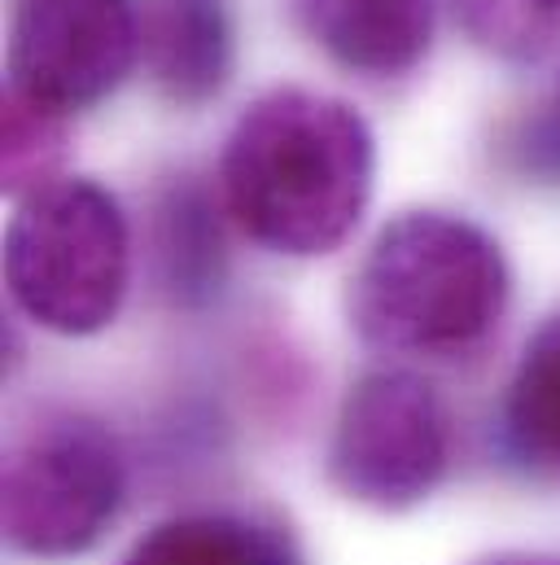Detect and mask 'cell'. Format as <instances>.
<instances>
[{"label":"cell","mask_w":560,"mask_h":565,"mask_svg":"<svg viewBox=\"0 0 560 565\" xmlns=\"http://www.w3.org/2000/svg\"><path fill=\"white\" fill-rule=\"evenodd\" d=\"M140 57L132 0H18L9 22V93L53 110L110 97Z\"/></svg>","instance_id":"8992f818"},{"label":"cell","mask_w":560,"mask_h":565,"mask_svg":"<svg viewBox=\"0 0 560 565\" xmlns=\"http://www.w3.org/2000/svg\"><path fill=\"white\" fill-rule=\"evenodd\" d=\"M508 302V259L482 224L446 211H403L351 273L346 320L381 355L455 364L499 333Z\"/></svg>","instance_id":"7a4b0ae2"},{"label":"cell","mask_w":560,"mask_h":565,"mask_svg":"<svg viewBox=\"0 0 560 565\" xmlns=\"http://www.w3.org/2000/svg\"><path fill=\"white\" fill-rule=\"evenodd\" d=\"M4 281L22 316L62 338L115 324L132 281V233L115 193L53 180L26 193L4 228Z\"/></svg>","instance_id":"3957f363"},{"label":"cell","mask_w":560,"mask_h":565,"mask_svg":"<svg viewBox=\"0 0 560 565\" xmlns=\"http://www.w3.org/2000/svg\"><path fill=\"white\" fill-rule=\"evenodd\" d=\"M66 115H53L18 93H4V149H0V167H4V193L9 198H26L57 175L62 158H66Z\"/></svg>","instance_id":"7c38bea8"},{"label":"cell","mask_w":560,"mask_h":565,"mask_svg":"<svg viewBox=\"0 0 560 565\" xmlns=\"http://www.w3.org/2000/svg\"><path fill=\"white\" fill-rule=\"evenodd\" d=\"M119 565H306L293 535L255 513L206 509L144 531Z\"/></svg>","instance_id":"9c48e42d"},{"label":"cell","mask_w":560,"mask_h":565,"mask_svg":"<svg viewBox=\"0 0 560 565\" xmlns=\"http://www.w3.org/2000/svg\"><path fill=\"white\" fill-rule=\"evenodd\" d=\"M557 141H560V115H557Z\"/></svg>","instance_id":"9a60e30c"},{"label":"cell","mask_w":560,"mask_h":565,"mask_svg":"<svg viewBox=\"0 0 560 565\" xmlns=\"http://www.w3.org/2000/svg\"><path fill=\"white\" fill-rule=\"evenodd\" d=\"M377 184L364 115L329 93L272 88L228 132L219 193L233 224L263 250L320 259L346 246Z\"/></svg>","instance_id":"6da1fadb"},{"label":"cell","mask_w":560,"mask_h":565,"mask_svg":"<svg viewBox=\"0 0 560 565\" xmlns=\"http://www.w3.org/2000/svg\"><path fill=\"white\" fill-rule=\"evenodd\" d=\"M469 26L499 53L539 57L560 35V0H469Z\"/></svg>","instance_id":"4fadbf2b"},{"label":"cell","mask_w":560,"mask_h":565,"mask_svg":"<svg viewBox=\"0 0 560 565\" xmlns=\"http://www.w3.org/2000/svg\"><path fill=\"white\" fill-rule=\"evenodd\" d=\"M140 53L166 102L184 110L215 102L233 75L228 0H144Z\"/></svg>","instance_id":"ba28073f"},{"label":"cell","mask_w":560,"mask_h":565,"mask_svg":"<svg viewBox=\"0 0 560 565\" xmlns=\"http://www.w3.org/2000/svg\"><path fill=\"white\" fill-rule=\"evenodd\" d=\"M289 13L311 44L368 79L417 71L433 44V0H289Z\"/></svg>","instance_id":"52a82bcc"},{"label":"cell","mask_w":560,"mask_h":565,"mask_svg":"<svg viewBox=\"0 0 560 565\" xmlns=\"http://www.w3.org/2000/svg\"><path fill=\"white\" fill-rule=\"evenodd\" d=\"M128 465L115 434L93 417L53 413L26 425L4 451V544L31 562L93 553L119 522Z\"/></svg>","instance_id":"277c9868"},{"label":"cell","mask_w":560,"mask_h":565,"mask_svg":"<svg viewBox=\"0 0 560 565\" xmlns=\"http://www.w3.org/2000/svg\"><path fill=\"white\" fill-rule=\"evenodd\" d=\"M153 259L162 273V289L197 307L219 294L224 285V242L215 211L202 189H171L158 202V224H153Z\"/></svg>","instance_id":"8fae6325"},{"label":"cell","mask_w":560,"mask_h":565,"mask_svg":"<svg viewBox=\"0 0 560 565\" xmlns=\"http://www.w3.org/2000/svg\"><path fill=\"white\" fill-rule=\"evenodd\" d=\"M455 451L446 399L408 369L364 373L333 422L329 482L377 513H408L429 500Z\"/></svg>","instance_id":"5b68a950"},{"label":"cell","mask_w":560,"mask_h":565,"mask_svg":"<svg viewBox=\"0 0 560 565\" xmlns=\"http://www.w3.org/2000/svg\"><path fill=\"white\" fill-rule=\"evenodd\" d=\"M499 451L526 478L560 482V316L521 351L499 404Z\"/></svg>","instance_id":"30bf717a"},{"label":"cell","mask_w":560,"mask_h":565,"mask_svg":"<svg viewBox=\"0 0 560 565\" xmlns=\"http://www.w3.org/2000/svg\"><path fill=\"white\" fill-rule=\"evenodd\" d=\"M473 565H560V557L552 553H495V557H482Z\"/></svg>","instance_id":"5bb4252c"}]
</instances>
